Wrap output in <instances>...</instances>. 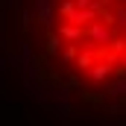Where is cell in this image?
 Returning a JSON list of instances; mask_svg holds the SVG:
<instances>
[{"label": "cell", "mask_w": 126, "mask_h": 126, "mask_svg": "<svg viewBox=\"0 0 126 126\" xmlns=\"http://www.w3.org/2000/svg\"><path fill=\"white\" fill-rule=\"evenodd\" d=\"M73 12H76V0H62V3H59V9H56V15L64 18V21H67Z\"/></svg>", "instance_id": "cell-4"}, {"label": "cell", "mask_w": 126, "mask_h": 126, "mask_svg": "<svg viewBox=\"0 0 126 126\" xmlns=\"http://www.w3.org/2000/svg\"><path fill=\"white\" fill-rule=\"evenodd\" d=\"M117 67H120V70H126V50L117 56Z\"/></svg>", "instance_id": "cell-5"}, {"label": "cell", "mask_w": 126, "mask_h": 126, "mask_svg": "<svg viewBox=\"0 0 126 126\" xmlns=\"http://www.w3.org/2000/svg\"><path fill=\"white\" fill-rule=\"evenodd\" d=\"M62 38H59V32H47V41H44V53L47 56H56L59 50H62Z\"/></svg>", "instance_id": "cell-3"}, {"label": "cell", "mask_w": 126, "mask_h": 126, "mask_svg": "<svg viewBox=\"0 0 126 126\" xmlns=\"http://www.w3.org/2000/svg\"><path fill=\"white\" fill-rule=\"evenodd\" d=\"M76 53H79V44H73V41H64V44H62V50H59V59H62L64 67L76 62Z\"/></svg>", "instance_id": "cell-2"}, {"label": "cell", "mask_w": 126, "mask_h": 126, "mask_svg": "<svg viewBox=\"0 0 126 126\" xmlns=\"http://www.w3.org/2000/svg\"><path fill=\"white\" fill-rule=\"evenodd\" d=\"M56 32H59L62 41H73V44H79V41L85 38V27H79V24H73V21H62V24L56 27Z\"/></svg>", "instance_id": "cell-1"}]
</instances>
